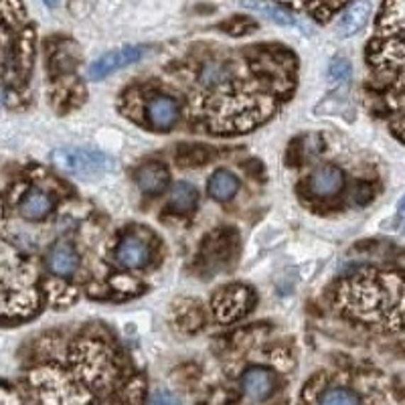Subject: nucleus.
Returning a JSON list of instances; mask_svg holds the SVG:
<instances>
[{
    "instance_id": "f257e3e1",
    "label": "nucleus",
    "mask_w": 405,
    "mask_h": 405,
    "mask_svg": "<svg viewBox=\"0 0 405 405\" xmlns=\"http://www.w3.org/2000/svg\"><path fill=\"white\" fill-rule=\"evenodd\" d=\"M53 165L61 172H67L75 179H96L113 168V160L108 154L91 150V148H75V146H65L53 152Z\"/></svg>"
},
{
    "instance_id": "f03ea898",
    "label": "nucleus",
    "mask_w": 405,
    "mask_h": 405,
    "mask_svg": "<svg viewBox=\"0 0 405 405\" xmlns=\"http://www.w3.org/2000/svg\"><path fill=\"white\" fill-rule=\"evenodd\" d=\"M255 296L248 286L229 284L213 298V312L219 322H233L245 316L253 306Z\"/></svg>"
},
{
    "instance_id": "7ed1b4c3",
    "label": "nucleus",
    "mask_w": 405,
    "mask_h": 405,
    "mask_svg": "<svg viewBox=\"0 0 405 405\" xmlns=\"http://www.w3.org/2000/svg\"><path fill=\"white\" fill-rule=\"evenodd\" d=\"M144 55H146V49H144V47L128 45L124 49H116V51H110V53H106V55H101L99 59H96V61L89 65L87 75H89V79L99 82V79L112 75L116 71L124 70V67H130V65L138 63Z\"/></svg>"
},
{
    "instance_id": "20e7f679",
    "label": "nucleus",
    "mask_w": 405,
    "mask_h": 405,
    "mask_svg": "<svg viewBox=\"0 0 405 405\" xmlns=\"http://www.w3.org/2000/svg\"><path fill=\"white\" fill-rule=\"evenodd\" d=\"M150 257H152V252H150L148 243L136 235H128L122 239L116 250L118 264L126 270H142L150 264Z\"/></svg>"
},
{
    "instance_id": "39448f33",
    "label": "nucleus",
    "mask_w": 405,
    "mask_h": 405,
    "mask_svg": "<svg viewBox=\"0 0 405 405\" xmlns=\"http://www.w3.org/2000/svg\"><path fill=\"white\" fill-rule=\"evenodd\" d=\"M179 116H181L179 101L165 94L154 96L146 106V118L156 130H170L179 122Z\"/></svg>"
},
{
    "instance_id": "423d86ee",
    "label": "nucleus",
    "mask_w": 405,
    "mask_h": 405,
    "mask_svg": "<svg viewBox=\"0 0 405 405\" xmlns=\"http://www.w3.org/2000/svg\"><path fill=\"white\" fill-rule=\"evenodd\" d=\"M345 187V174L336 167L316 168L308 179V191L318 199H331L338 195Z\"/></svg>"
},
{
    "instance_id": "0eeeda50",
    "label": "nucleus",
    "mask_w": 405,
    "mask_h": 405,
    "mask_svg": "<svg viewBox=\"0 0 405 405\" xmlns=\"http://www.w3.org/2000/svg\"><path fill=\"white\" fill-rule=\"evenodd\" d=\"M276 387V377L266 367H252L241 377V389L253 401L267 399Z\"/></svg>"
},
{
    "instance_id": "6e6552de",
    "label": "nucleus",
    "mask_w": 405,
    "mask_h": 405,
    "mask_svg": "<svg viewBox=\"0 0 405 405\" xmlns=\"http://www.w3.org/2000/svg\"><path fill=\"white\" fill-rule=\"evenodd\" d=\"M136 182L144 195H162L170 184V174L162 162L150 160V162H144L136 170Z\"/></svg>"
},
{
    "instance_id": "1a4fd4ad",
    "label": "nucleus",
    "mask_w": 405,
    "mask_h": 405,
    "mask_svg": "<svg viewBox=\"0 0 405 405\" xmlns=\"http://www.w3.org/2000/svg\"><path fill=\"white\" fill-rule=\"evenodd\" d=\"M47 266L59 278H70L79 266V253L75 252V248L70 241H57L55 245L49 250Z\"/></svg>"
},
{
    "instance_id": "9d476101",
    "label": "nucleus",
    "mask_w": 405,
    "mask_h": 405,
    "mask_svg": "<svg viewBox=\"0 0 405 405\" xmlns=\"http://www.w3.org/2000/svg\"><path fill=\"white\" fill-rule=\"evenodd\" d=\"M53 199L49 193L45 191H39V189H33L28 191L27 195L23 196L21 205H18V213L23 219L27 221H43L51 215L53 211Z\"/></svg>"
},
{
    "instance_id": "9b49d317",
    "label": "nucleus",
    "mask_w": 405,
    "mask_h": 405,
    "mask_svg": "<svg viewBox=\"0 0 405 405\" xmlns=\"http://www.w3.org/2000/svg\"><path fill=\"white\" fill-rule=\"evenodd\" d=\"M371 14V0H359L355 2L350 9L345 11V14L340 16V21L336 23V33L340 37H353L357 35L361 28L367 25Z\"/></svg>"
},
{
    "instance_id": "f8f14e48",
    "label": "nucleus",
    "mask_w": 405,
    "mask_h": 405,
    "mask_svg": "<svg viewBox=\"0 0 405 405\" xmlns=\"http://www.w3.org/2000/svg\"><path fill=\"white\" fill-rule=\"evenodd\" d=\"M239 191V179L231 172V170H217L211 174L209 182H207V193L211 199H215L217 203H227L233 196L238 195Z\"/></svg>"
},
{
    "instance_id": "ddd939ff",
    "label": "nucleus",
    "mask_w": 405,
    "mask_h": 405,
    "mask_svg": "<svg viewBox=\"0 0 405 405\" xmlns=\"http://www.w3.org/2000/svg\"><path fill=\"white\" fill-rule=\"evenodd\" d=\"M196 203H199V191L195 189V184L181 181L170 189L168 205L174 213L189 215V213H193L196 209Z\"/></svg>"
},
{
    "instance_id": "4468645a",
    "label": "nucleus",
    "mask_w": 405,
    "mask_h": 405,
    "mask_svg": "<svg viewBox=\"0 0 405 405\" xmlns=\"http://www.w3.org/2000/svg\"><path fill=\"white\" fill-rule=\"evenodd\" d=\"M245 9H252L257 11L260 14L267 16L270 21L278 23L282 27H294L296 25V18L290 11H286L284 6L274 4V2H267V0H239Z\"/></svg>"
},
{
    "instance_id": "2eb2a0df",
    "label": "nucleus",
    "mask_w": 405,
    "mask_h": 405,
    "mask_svg": "<svg viewBox=\"0 0 405 405\" xmlns=\"http://www.w3.org/2000/svg\"><path fill=\"white\" fill-rule=\"evenodd\" d=\"M321 405H361V399L350 389L335 387L322 395Z\"/></svg>"
},
{
    "instance_id": "dca6fc26",
    "label": "nucleus",
    "mask_w": 405,
    "mask_h": 405,
    "mask_svg": "<svg viewBox=\"0 0 405 405\" xmlns=\"http://www.w3.org/2000/svg\"><path fill=\"white\" fill-rule=\"evenodd\" d=\"M209 148H205V146H182L179 152V162L189 165V167L205 165V162H209Z\"/></svg>"
},
{
    "instance_id": "f3484780",
    "label": "nucleus",
    "mask_w": 405,
    "mask_h": 405,
    "mask_svg": "<svg viewBox=\"0 0 405 405\" xmlns=\"http://www.w3.org/2000/svg\"><path fill=\"white\" fill-rule=\"evenodd\" d=\"M350 63L347 59H343V57H336L331 61V65H328V75H331V79H335V82H349L350 79Z\"/></svg>"
},
{
    "instance_id": "a211bd4d",
    "label": "nucleus",
    "mask_w": 405,
    "mask_h": 405,
    "mask_svg": "<svg viewBox=\"0 0 405 405\" xmlns=\"http://www.w3.org/2000/svg\"><path fill=\"white\" fill-rule=\"evenodd\" d=\"M150 405H179V399L168 392H158L152 397V404Z\"/></svg>"
},
{
    "instance_id": "6ab92c4d",
    "label": "nucleus",
    "mask_w": 405,
    "mask_h": 405,
    "mask_svg": "<svg viewBox=\"0 0 405 405\" xmlns=\"http://www.w3.org/2000/svg\"><path fill=\"white\" fill-rule=\"evenodd\" d=\"M43 2H45L49 9H53V6H57V4H59V0H43Z\"/></svg>"
},
{
    "instance_id": "aec40b11",
    "label": "nucleus",
    "mask_w": 405,
    "mask_h": 405,
    "mask_svg": "<svg viewBox=\"0 0 405 405\" xmlns=\"http://www.w3.org/2000/svg\"><path fill=\"white\" fill-rule=\"evenodd\" d=\"M401 209L405 211V196H404V199H401Z\"/></svg>"
}]
</instances>
